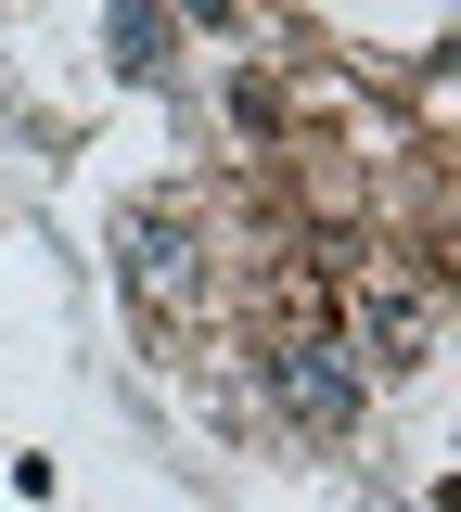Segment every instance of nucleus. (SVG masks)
<instances>
[{"mask_svg": "<svg viewBox=\"0 0 461 512\" xmlns=\"http://www.w3.org/2000/svg\"><path fill=\"white\" fill-rule=\"evenodd\" d=\"M269 384H282V410H295V423H346V410H359L346 346H282V359H269Z\"/></svg>", "mask_w": 461, "mask_h": 512, "instance_id": "obj_1", "label": "nucleus"}, {"mask_svg": "<svg viewBox=\"0 0 461 512\" xmlns=\"http://www.w3.org/2000/svg\"><path fill=\"white\" fill-rule=\"evenodd\" d=\"M129 282L141 295H193V231L180 218H141L129 231Z\"/></svg>", "mask_w": 461, "mask_h": 512, "instance_id": "obj_2", "label": "nucleus"}]
</instances>
